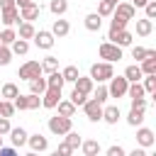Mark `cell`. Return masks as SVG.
<instances>
[{
    "label": "cell",
    "instance_id": "1",
    "mask_svg": "<svg viewBox=\"0 0 156 156\" xmlns=\"http://www.w3.org/2000/svg\"><path fill=\"white\" fill-rule=\"evenodd\" d=\"M112 76H115V68H112V63H107V61H100V63H93V66H90V78L98 80V83H105V80H110Z\"/></svg>",
    "mask_w": 156,
    "mask_h": 156
},
{
    "label": "cell",
    "instance_id": "2",
    "mask_svg": "<svg viewBox=\"0 0 156 156\" xmlns=\"http://www.w3.org/2000/svg\"><path fill=\"white\" fill-rule=\"evenodd\" d=\"M73 129V122H71V117H61V115H54V117H49V132L51 134H56V136H63L66 132H71Z\"/></svg>",
    "mask_w": 156,
    "mask_h": 156
},
{
    "label": "cell",
    "instance_id": "3",
    "mask_svg": "<svg viewBox=\"0 0 156 156\" xmlns=\"http://www.w3.org/2000/svg\"><path fill=\"white\" fill-rule=\"evenodd\" d=\"M127 88H129V80L124 76H112L110 78V85H107V95L110 98H124L127 95Z\"/></svg>",
    "mask_w": 156,
    "mask_h": 156
},
{
    "label": "cell",
    "instance_id": "4",
    "mask_svg": "<svg viewBox=\"0 0 156 156\" xmlns=\"http://www.w3.org/2000/svg\"><path fill=\"white\" fill-rule=\"evenodd\" d=\"M98 54H100V58H102V61H107V63H115V61H119V58H122V49H119V46H115L112 41H102V44H100V49H98Z\"/></svg>",
    "mask_w": 156,
    "mask_h": 156
},
{
    "label": "cell",
    "instance_id": "5",
    "mask_svg": "<svg viewBox=\"0 0 156 156\" xmlns=\"http://www.w3.org/2000/svg\"><path fill=\"white\" fill-rule=\"evenodd\" d=\"M12 105H15V110H37L39 105H41V95H17L15 100H12Z\"/></svg>",
    "mask_w": 156,
    "mask_h": 156
},
{
    "label": "cell",
    "instance_id": "6",
    "mask_svg": "<svg viewBox=\"0 0 156 156\" xmlns=\"http://www.w3.org/2000/svg\"><path fill=\"white\" fill-rule=\"evenodd\" d=\"M17 76H20L22 80H32V78H37V76H41V63H39V61H27V63L20 66Z\"/></svg>",
    "mask_w": 156,
    "mask_h": 156
},
{
    "label": "cell",
    "instance_id": "7",
    "mask_svg": "<svg viewBox=\"0 0 156 156\" xmlns=\"http://www.w3.org/2000/svg\"><path fill=\"white\" fill-rule=\"evenodd\" d=\"M83 110H85V117H88L90 122H100V119H102V102H98L95 98L85 100V102H83Z\"/></svg>",
    "mask_w": 156,
    "mask_h": 156
},
{
    "label": "cell",
    "instance_id": "8",
    "mask_svg": "<svg viewBox=\"0 0 156 156\" xmlns=\"http://www.w3.org/2000/svg\"><path fill=\"white\" fill-rule=\"evenodd\" d=\"M32 39H34V44H37L39 49H46V51L56 44V37H54L49 29H39V32H34V37H32Z\"/></svg>",
    "mask_w": 156,
    "mask_h": 156
},
{
    "label": "cell",
    "instance_id": "9",
    "mask_svg": "<svg viewBox=\"0 0 156 156\" xmlns=\"http://www.w3.org/2000/svg\"><path fill=\"white\" fill-rule=\"evenodd\" d=\"M112 15L119 17V20H127V22H129V20L136 17V7H134L132 2H117L115 10H112Z\"/></svg>",
    "mask_w": 156,
    "mask_h": 156
},
{
    "label": "cell",
    "instance_id": "10",
    "mask_svg": "<svg viewBox=\"0 0 156 156\" xmlns=\"http://www.w3.org/2000/svg\"><path fill=\"white\" fill-rule=\"evenodd\" d=\"M39 12H41L39 2H27V5L20 7V20H24V22H34V20L39 17Z\"/></svg>",
    "mask_w": 156,
    "mask_h": 156
},
{
    "label": "cell",
    "instance_id": "11",
    "mask_svg": "<svg viewBox=\"0 0 156 156\" xmlns=\"http://www.w3.org/2000/svg\"><path fill=\"white\" fill-rule=\"evenodd\" d=\"M141 73L144 76H154L156 73V49H146V58H141Z\"/></svg>",
    "mask_w": 156,
    "mask_h": 156
},
{
    "label": "cell",
    "instance_id": "12",
    "mask_svg": "<svg viewBox=\"0 0 156 156\" xmlns=\"http://www.w3.org/2000/svg\"><path fill=\"white\" fill-rule=\"evenodd\" d=\"M154 141H156V136H154V132H151L149 127H139V129H136V144H139L141 149L154 146Z\"/></svg>",
    "mask_w": 156,
    "mask_h": 156
},
{
    "label": "cell",
    "instance_id": "13",
    "mask_svg": "<svg viewBox=\"0 0 156 156\" xmlns=\"http://www.w3.org/2000/svg\"><path fill=\"white\" fill-rule=\"evenodd\" d=\"M27 144H29V149L37 151V154H41V151L49 149V139H46L44 134H29V136H27Z\"/></svg>",
    "mask_w": 156,
    "mask_h": 156
},
{
    "label": "cell",
    "instance_id": "14",
    "mask_svg": "<svg viewBox=\"0 0 156 156\" xmlns=\"http://www.w3.org/2000/svg\"><path fill=\"white\" fill-rule=\"evenodd\" d=\"M0 22H2L5 27L20 24V7H7V10H2V12H0Z\"/></svg>",
    "mask_w": 156,
    "mask_h": 156
},
{
    "label": "cell",
    "instance_id": "15",
    "mask_svg": "<svg viewBox=\"0 0 156 156\" xmlns=\"http://www.w3.org/2000/svg\"><path fill=\"white\" fill-rule=\"evenodd\" d=\"M58 100H61V90H51V88H46V90L41 93V105H44L46 110H54V107L58 105Z\"/></svg>",
    "mask_w": 156,
    "mask_h": 156
},
{
    "label": "cell",
    "instance_id": "16",
    "mask_svg": "<svg viewBox=\"0 0 156 156\" xmlns=\"http://www.w3.org/2000/svg\"><path fill=\"white\" fill-rule=\"evenodd\" d=\"M107 39H110V41H112L115 46H119V49H122V46H129L134 37H132V32H127V29H122V32H115V34H107Z\"/></svg>",
    "mask_w": 156,
    "mask_h": 156
},
{
    "label": "cell",
    "instance_id": "17",
    "mask_svg": "<svg viewBox=\"0 0 156 156\" xmlns=\"http://www.w3.org/2000/svg\"><path fill=\"white\" fill-rule=\"evenodd\" d=\"M7 134H10V141H12V146H15V149L24 146V144H27V136H29V134H27V129H22V127H12Z\"/></svg>",
    "mask_w": 156,
    "mask_h": 156
},
{
    "label": "cell",
    "instance_id": "18",
    "mask_svg": "<svg viewBox=\"0 0 156 156\" xmlns=\"http://www.w3.org/2000/svg\"><path fill=\"white\" fill-rule=\"evenodd\" d=\"M71 32V24H68V20H54V24H51V34L54 37H58V39H63L66 34Z\"/></svg>",
    "mask_w": 156,
    "mask_h": 156
},
{
    "label": "cell",
    "instance_id": "19",
    "mask_svg": "<svg viewBox=\"0 0 156 156\" xmlns=\"http://www.w3.org/2000/svg\"><path fill=\"white\" fill-rule=\"evenodd\" d=\"M119 117H122V112H119V107H117V105L102 107V122H107V124H117V122H119Z\"/></svg>",
    "mask_w": 156,
    "mask_h": 156
},
{
    "label": "cell",
    "instance_id": "20",
    "mask_svg": "<svg viewBox=\"0 0 156 156\" xmlns=\"http://www.w3.org/2000/svg\"><path fill=\"white\" fill-rule=\"evenodd\" d=\"M93 83H95V80H93L90 76H78L76 83H73V88L80 90V93H85V95H90V93H93Z\"/></svg>",
    "mask_w": 156,
    "mask_h": 156
},
{
    "label": "cell",
    "instance_id": "21",
    "mask_svg": "<svg viewBox=\"0 0 156 156\" xmlns=\"http://www.w3.org/2000/svg\"><path fill=\"white\" fill-rule=\"evenodd\" d=\"M80 149H83V156H98L100 154V141L98 139H85V141H80Z\"/></svg>",
    "mask_w": 156,
    "mask_h": 156
},
{
    "label": "cell",
    "instance_id": "22",
    "mask_svg": "<svg viewBox=\"0 0 156 156\" xmlns=\"http://www.w3.org/2000/svg\"><path fill=\"white\" fill-rule=\"evenodd\" d=\"M100 27H102V17H100L98 12L85 15V29H88V32H100Z\"/></svg>",
    "mask_w": 156,
    "mask_h": 156
},
{
    "label": "cell",
    "instance_id": "23",
    "mask_svg": "<svg viewBox=\"0 0 156 156\" xmlns=\"http://www.w3.org/2000/svg\"><path fill=\"white\" fill-rule=\"evenodd\" d=\"M124 78H127L129 83H139V80L144 78V73H141L139 63H132V66H127V68H124Z\"/></svg>",
    "mask_w": 156,
    "mask_h": 156
},
{
    "label": "cell",
    "instance_id": "24",
    "mask_svg": "<svg viewBox=\"0 0 156 156\" xmlns=\"http://www.w3.org/2000/svg\"><path fill=\"white\" fill-rule=\"evenodd\" d=\"M46 88H51V90H63V76H61V71L49 73V78H46Z\"/></svg>",
    "mask_w": 156,
    "mask_h": 156
},
{
    "label": "cell",
    "instance_id": "25",
    "mask_svg": "<svg viewBox=\"0 0 156 156\" xmlns=\"http://www.w3.org/2000/svg\"><path fill=\"white\" fill-rule=\"evenodd\" d=\"M151 32H154V20H146V17L136 20V34L139 37H149Z\"/></svg>",
    "mask_w": 156,
    "mask_h": 156
},
{
    "label": "cell",
    "instance_id": "26",
    "mask_svg": "<svg viewBox=\"0 0 156 156\" xmlns=\"http://www.w3.org/2000/svg\"><path fill=\"white\" fill-rule=\"evenodd\" d=\"M27 83H29L32 95H41V93L46 90V78H41V76H37V78H32V80H27Z\"/></svg>",
    "mask_w": 156,
    "mask_h": 156
},
{
    "label": "cell",
    "instance_id": "27",
    "mask_svg": "<svg viewBox=\"0 0 156 156\" xmlns=\"http://www.w3.org/2000/svg\"><path fill=\"white\" fill-rule=\"evenodd\" d=\"M56 107H58V115H61V117H73V115H76V110H78L71 100H58V105H56Z\"/></svg>",
    "mask_w": 156,
    "mask_h": 156
},
{
    "label": "cell",
    "instance_id": "28",
    "mask_svg": "<svg viewBox=\"0 0 156 156\" xmlns=\"http://www.w3.org/2000/svg\"><path fill=\"white\" fill-rule=\"evenodd\" d=\"M10 51L17 54V56H24V54L29 51V41H27V39H15V41L10 44Z\"/></svg>",
    "mask_w": 156,
    "mask_h": 156
},
{
    "label": "cell",
    "instance_id": "29",
    "mask_svg": "<svg viewBox=\"0 0 156 156\" xmlns=\"http://www.w3.org/2000/svg\"><path fill=\"white\" fill-rule=\"evenodd\" d=\"M49 10H51V15L61 17V15H66V10H68V0H51V2H49Z\"/></svg>",
    "mask_w": 156,
    "mask_h": 156
},
{
    "label": "cell",
    "instance_id": "30",
    "mask_svg": "<svg viewBox=\"0 0 156 156\" xmlns=\"http://www.w3.org/2000/svg\"><path fill=\"white\" fill-rule=\"evenodd\" d=\"M34 24L32 22H20V32H17V39H32L34 37Z\"/></svg>",
    "mask_w": 156,
    "mask_h": 156
},
{
    "label": "cell",
    "instance_id": "31",
    "mask_svg": "<svg viewBox=\"0 0 156 156\" xmlns=\"http://www.w3.org/2000/svg\"><path fill=\"white\" fill-rule=\"evenodd\" d=\"M0 95H2V100H15V98L20 95V88H17L15 83H5L2 90H0Z\"/></svg>",
    "mask_w": 156,
    "mask_h": 156
},
{
    "label": "cell",
    "instance_id": "32",
    "mask_svg": "<svg viewBox=\"0 0 156 156\" xmlns=\"http://www.w3.org/2000/svg\"><path fill=\"white\" fill-rule=\"evenodd\" d=\"M141 122H144V110H129L127 124L129 127H141Z\"/></svg>",
    "mask_w": 156,
    "mask_h": 156
},
{
    "label": "cell",
    "instance_id": "33",
    "mask_svg": "<svg viewBox=\"0 0 156 156\" xmlns=\"http://www.w3.org/2000/svg\"><path fill=\"white\" fill-rule=\"evenodd\" d=\"M15 39H17V32H15L12 27H5V29H0V44L10 46V44H12Z\"/></svg>",
    "mask_w": 156,
    "mask_h": 156
},
{
    "label": "cell",
    "instance_id": "34",
    "mask_svg": "<svg viewBox=\"0 0 156 156\" xmlns=\"http://www.w3.org/2000/svg\"><path fill=\"white\" fill-rule=\"evenodd\" d=\"M63 136H66L63 141H66V144L71 146V151H76V149L80 146V141H83V139H80V134H78V132H73V129H71V132H66Z\"/></svg>",
    "mask_w": 156,
    "mask_h": 156
},
{
    "label": "cell",
    "instance_id": "35",
    "mask_svg": "<svg viewBox=\"0 0 156 156\" xmlns=\"http://www.w3.org/2000/svg\"><path fill=\"white\" fill-rule=\"evenodd\" d=\"M41 71H44V73H54V71H58V58H56V56H46V58L41 61Z\"/></svg>",
    "mask_w": 156,
    "mask_h": 156
},
{
    "label": "cell",
    "instance_id": "36",
    "mask_svg": "<svg viewBox=\"0 0 156 156\" xmlns=\"http://www.w3.org/2000/svg\"><path fill=\"white\" fill-rule=\"evenodd\" d=\"M61 76H63V83H76V78H78L80 73H78L76 66H66V68L61 71Z\"/></svg>",
    "mask_w": 156,
    "mask_h": 156
},
{
    "label": "cell",
    "instance_id": "37",
    "mask_svg": "<svg viewBox=\"0 0 156 156\" xmlns=\"http://www.w3.org/2000/svg\"><path fill=\"white\" fill-rule=\"evenodd\" d=\"M141 88H144V93H149V95H156V73H154V76H144V83H141Z\"/></svg>",
    "mask_w": 156,
    "mask_h": 156
},
{
    "label": "cell",
    "instance_id": "38",
    "mask_svg": "<svg viewBox=\"0 0 156 156\" xmlns=\"http://www.w3.org/2000/svg\"><path fill=\"white\" fill-rule=\"evenodd\" d=\"M122 29H127V20H119V17L112 15V22H110V32L107 34H115V32H122Z\"/></svg>",
    "mask_w": 156,
    "mask_h": 156
},
{
    "label": "cell",
    "instance_id": "39",
    "mask_svg": "<svg viewBox=\"0 0 156 156\" xmlns=\"http://www.w3.org/2000/svg\"><path fill=\"white\" fill-rule=\"evenodd\" d=\"M15 115V105H12V100H2L0 102V117H12Z\"/></svg>",
    "mask_w": 156,
    "mask_h": 156
},
{
    "label": "cell",
    "instance_id": "40",
    "mask_svg": "<svg viewBox=\"0 0 156 156\" xmlns=\"http://www.w3.org/2000/svg\"><path fill=\"white\" fill-rule=\"evenodd\" d=\"M127 95H129V100H132V98H144V88H141V83H129Z\"/></svg>",
    "mask_w": 156,
    "mask_h": 156
},
{
    "label": "cell",
    "instance_id": "41",
    "mask_svg": "<svg viewBox=\"0 0 156 156\" xmlns=\"http://www.w3.org/2000/svg\"><path fill=\"white\" fill-rule=\"evenodd\" d=\"M68 100H71V102H73V105H76V107H83V102H85V100H88V95H85V93H80V90H76V88H73V93H71V98H68Z\"/></svg>",
    "mask_w": 156,
    "mask_h": 156
},
{
    "label": "cell",
    "instance_id": "42",
    "mask_svg": "<svg viewBox=\"0 0 156 156\" xmlns=\"http://www.w3.org/2000/svg\"><path fill=\"white\" fill-rule=\"evenodd\" d=\"M10 61H12V51H10V46L0 44V66H7Z\"/></svg>",
    "mask_w": 156,
    "mask_h": 156
},
{
    "label": "cell",
    "instance_id": "43",
    "mask_svg": "<svg viewBox=\"0 0 156 156\" xmlns=\"http://www.w3.org/2000/svg\"><path fill=\"white\" fill-rule=\"evenodd\" d=\"M112 10H115V5H110V2L100 0V5H98V15H100V17H110V15H112Z\"/></svg>",
    "mask_w": 156,
    "mask_h": 156
},
{
    "label": "cell",
    "instance_id": "44",
    "mask_svg": "<svg viewBox=\"0 0 156 156\" xmlns=\"http://www.w3.org/2000/svg\"><path fill=\"white\" fill-rule=\"evenodd\" d=\"M144 12H146V20H154L156 17V0H149L144 5Z\"/></svg>",
    "mask_w": 156,
    "mask_h": 156
},
{
    "label": "cell",
    "instance_id": "45",
    "mask_svg": "<svg viewBox=\"0 0 156 156\" xmlns=\"http://www.w3.org/2000/svg\"><path fill=\"white\" fill-rule=\"evenodd\" d=\"M110 95H107V85H98V90H95V100L98 102H105Z\"/></svg>",
    "mask_w": 156,
    "mask_h": 156
},
{
    "label": "cell",
    "instance_id": "46",
    "mask_svg": "<svg viewBox=\"0 0 156 156\" xmlns=\"http://www.w3.org/2000/svg\"><path fill=\"white\" fill-rule=\"evenodd\" d=\"M132 58H136V61L146 58V49L144 46H132Z\"/></svg>",
    "mask_w": 156,
    "mask_h": 156
},
{
    "label": "cell",
    "instance_id": "47",
    "mask_svg": "<svg viewBox=\"0 0 156 156\" xmlns=\"http://www.w3.org/2000/svg\"><path fill=\"white\" fill-rule=\"evenodd\" d=\"M132 110H146V98H132Z\"/></svg>",
    "mask_w": 156,
    "mask_h": 156
},
{
    "label": "cell",
    "instance_id": "48",
    "mask_svg": "<svg viewBox=\"0 0 156 156\" xmlns=\"http://www.w3.org/2000/svg\"><path fill=\"white\" fill-rule=\"evenodd\" d=\"M107 156H127V151H124L119 144H115V146H110V149H107Z\"/></svg>",
    "mask_w": 156,
    "mask_h": 156
},
{
    "label": "cell",
    "instance_id": "49",
    "mask_svg": "<svg viewBox=\"0 0 156 156\" xmlns=\"http://www.w3.org/2000/svg\"><path fill=\"white\" fill-rule=\"evenodd\" d=\"M10 129H12L10 119H7V117H0V136H5V134H7Z\"/></svg>",
    "mask_w": 156,
    "mask_h": 156
},
{
    "label": "cell",
    "instance_id": "50",
    "mask_svg": "<svg viewBox=\"0 0 156 156\" xmlns=\"http://www.w3.org/2000/svg\"><path fill=\"white\" fill-rule=\"evenodd\" d=\"M0 156H20L15 146H0Z\"/></svg>",
    "mask_w": 156,
    "mask_h": 156
},
{
    "label": "cell",
    "instance_id": "51",
    "mask_svg": "<svg viewBox=\"0 0 156 156\" xmlns=\"http://www.w3.org/2000/svg\"><path fill=\"white\" fill-rule=\"evenodd\" d=\"M56 151H58V154H61V156H71V154H73V151H71V146H68V144H66V141H61V144H58V149H56Z\"/></svg>",
    "mask_w": 156,
    "mask_h": 156
},
{
    "label": "cell",
    "instance_id": "52",
    "mask_svg": "<svg viewBox=\"0 0 156 156\" xmlns=\"http://www.w3.org/2000/svg\"><path fill=\"white\" fill-rule=\"evenodd\" d=\"M7 7H17L15 0H0V10H7Z\"/></svg>",
    "mask_w": 156,
    "mask_h": 156
},
{
    "label": "cell",
    "instance_id": "53",
    "mask_svg": "<svg viewBox=\"0 0 156 156\" xmlns=\"http://www.w3.org/2000/svg\"><path fill=\"white\" fill-rule=\"evenodd\" d=\"M127 156H149V154H146V151H144L141 146H136V149H134V151H129Z\"/></svg>",
    "mask_w": 156,
    "mask_h": 156
},
{
    "label": "cell",
    "instance_id": "54",
    "mask_svg": "<svg viewBox=\"0 0 156 156\" xmlns=\"http://www.w3.org/2000/svg\"><path fill=\"white\" fill-rule=\"evenodd\" d=\"M146 2H149V0H134V2H132V5H134V7H144V5H146Z\"/></svg>",
    "mask_w": 156,
    "mask_h": 156
},
{
    "label": "cell",
    "instance_id": "55",
    "mask_svg": "<svg viewBox=\"0 0 156 156\" xmlns=\"http://www.w3.org/2000/svg\"><path fill=\"white\" fill-rule=\"evenodd\" d=\"M27 2H34V0H15V5H17V7H22V5H27Z\"/></svg>",
    "mask_w": 156,
    "mask_h": 156
},
{
    "label": "cell",
    "instance_id": "56",
    "mask_svg": "<svg viewBox=\"0 0 156 156\" xmlns=\"http://www.w3.org/2000/svg\"><path fill=\"white\" fill-rule=\"evenodd\" d=\"M24 156H39V154H37V151H27Z\"/></svg>",
    "mask_w": 156,
    "mask_h": 156
},
{
    "label": "cell",
    "instance_id": "57",
    "mask_svg": "<svg viewBox=\"0 0 156 156\" xmlns=\"http://www.w3.org/2000/svg\"><path fill=\"white\" fill-rule=\"evenodd\" d=\"M105 2H110V5H117V2H119V0H105Z\"/></svg>",
    "mask_w": 156,
    "mask_h": 156
},
{
    "label": "cell",
    "instance_id": "58",
    "mask_svg": "<svg viewBox=\"0 0 156 156\" xmlns=\"http://www.w3.org/2000/svg\"><path fill=\"white\" fill-rule=\"evenodd\" d=\"M51 156H61V154H58V151H54V154H51Z\"/></svg>",
    "mask_w": 156,
    "mask_h": 156
},
{
    "label": "cell",
    "instance_id": "59",
    "mask_svg": "<svg viewBox=\"0 0 156 156\" xmlns=\"http://www.w3.org/2000/svg\"><path fill=\"white\" fill-rule=\"evenodd\" d=\"M0 146H2V136H0Z\"/></svg>",
    "mask_w": 156,
    "mask_h": 156
},
{
    "label": "cell",
    "instance_id": "60",
    "mask_svg": "<svg viewBox=\"0 0 156 156\" xmlns=\"http://www.w3.org/2000/svg\"><path fill=\"white\" fill-rule=\"evenodd\" d=\"M0 102H2V98H0Z\"/></svg>",
    "mask_w": 156,
    "mask_h": 156
},
{
    "label": "cell",
    "instance_id": "61",
    "mask_svg": "<svg viewBox=\"0 0 156 156\" xmlns=\"http://www.w3.org/2000/svg\"><path fill=\"white\" fill-rule=\"evenodd\" d=\"M34 2H37V0H34Z\"/></svg>",
    "mask_w": 156,
    "mask_h": 156
}]
</instances>
